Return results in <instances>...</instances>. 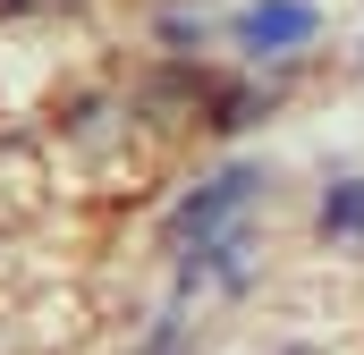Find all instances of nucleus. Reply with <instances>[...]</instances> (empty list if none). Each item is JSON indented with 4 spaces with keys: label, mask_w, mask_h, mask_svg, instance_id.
Here are the masks:
<instances>
[{
    "label": "nucleus",
    "mask_w": 364,
    "mask_h": 355,
    "mask_svg": "<svg viewBox=\"0 0 364 355\" xmlns=\"http://www.w3.org/2000/svg\"><path fill=\"white\" fill-rule=\"evenodd\" d=\"M246 195H255V170H229V178H212V186H203V195H195V203L178 212V229L195 237V246H203V237H212V229H220V220H229V212H237Z\"/></svg>",
    "instance_id": "1"
},
{
    "label": "nucleus",
    "mask_w": 364,
    "mask_h": 355,
    "mask_svg": "<svg viewBox=\"0 0 364 355\" xmlns=\"http://www.w3.org/2000/svg\"><path fill=\"white\" fill-rule=\"evenodd\" d=\"M314 34V9L305 0H263V9H246V43L255 51H288V43H305Z\"/></svg>",
    "instance_id": "2"
},
{
    "label": "nucleus",
    "mask_w": 364,
    "mask_h": 355,
    "mask_svg": "<svg viewBox=\"0 0 364 355\" xmlns=\"http://www.w3.org/2000/svg\"><path fill=\"white\" fill-rule=\"evenodd\" d=\"M322 229H339V237H348V229H364V186H339V195L322 203Z\"/></svg>",
    "instance_id": "3"
},
{
    "label": "nucleus",
    "mask_w": 364,
    "mask_h": 355,
    "mask_svg": "<svg viewBox=\"0 0 364 355\" xmlns=\"http://www.w3.org/2000/svg\"><path fill=\"white\" fill-rule=\"evenodd\" d=\"M153 355H178V330H161V339H153Z\"/></svg>",
    "instance_id": "4"
},
{
    "label": "nucleus",
    "mask_w": 364,
    "mask_h": 355,
    "mask_svg": "<svg viewBox=\"0 0 364 355\" xmlns=\"http://www.w3.org/2000/svg\"><path fill=\"white\" fill-rule=\"evenodd\" d=\"M296 355H314V347H296Z\"/></svg>",
    "instance_id": "5"
}]
</instances>
